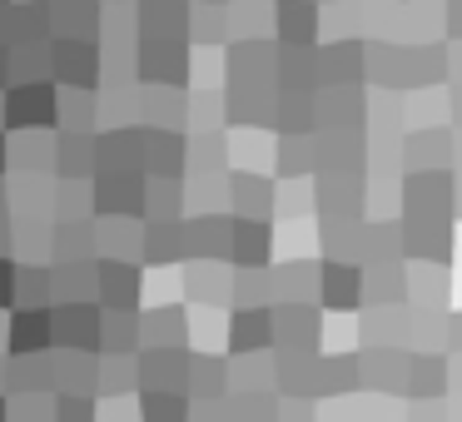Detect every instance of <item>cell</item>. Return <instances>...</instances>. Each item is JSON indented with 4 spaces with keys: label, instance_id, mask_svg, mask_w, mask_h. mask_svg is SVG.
Returning <instances> with one entry per match:
<instances>
[{
    "label": "cell",
    "instance_id": "cell-5",
    "mask_svg": "<svg viewBox=\"0 0 462 422\" xmlns=\"http://www.w3.org/2000/svg\"><path fill=\"white\" fill-rule=\"evenodd\" d=\"M452 115H457V130H462V85L452 90Z\"/></svg>",
    "mask_w": 462,
    "mask_h": 422
},
{
    "label": "cell",
    "instance_id": "cell-1",
    "mask_svg": "<svg viewBox=\"0 0 462 422\" xmlns=\"http://www.w3.org/2000/svg\"><path fill=\"white\" fill-rule=\"evenodd\" d=\"M412 160H418V164H448L452 160V134L448 130H438V134H428V130H422L418 134V140H412Z\"/></svg>",
    "mask_w": 462,
    "mask_h": 422
},
{
    "label": "cell",
    "instance_id": "cell-4",
    "mask_svg": "<svg viewBox=\"0 0 462 422\" xmlns=\"http://www.w3.org/2000/svg\"><path fill=\"white\" fill-rule=\"evenodd\" d=\"M452 348L462 353V313H452Z\"/></svg>",
    "mask_w": 462,
    "mask_h": 422
},
{
    "label": "cell",
    "instance_id": "cell-2",
    "mask_svg": "<svg viewBox=\"0 0 462 422\" xmlns=\"http://www.w3.org/2000/svg\"><path fill=\"white\" fill-rule=\"evenodd\" d=\"M412 392H422V398H442L448 392V368L442 362H418V382H412Z\"/></svg>",
    "mask_w": 462,
    "mask_h": 422
},
{
    "label": "cell",
    "instance_id": "cell-3",
    "mask_svg": "<svg viewBox=\"0 0 462 422\" xmlns=\"http://www.w3.org/2000/svg\"><path fill=\"white\" fill-rule=\"evenodd\" d=\"M448 25H452V41H462V0L448 5Z\"/></svg>",
    "mask_w": 462,
    "mask_h": 422
}]
</instances>
